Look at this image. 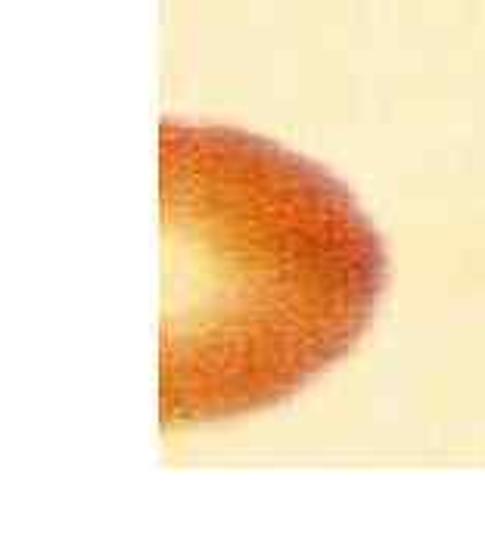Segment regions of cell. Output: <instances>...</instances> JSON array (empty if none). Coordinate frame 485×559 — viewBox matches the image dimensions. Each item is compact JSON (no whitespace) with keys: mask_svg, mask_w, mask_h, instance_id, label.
<instances>
[{"mask_svg":"<svg viewBox=\"0 0 485 559\" xmlns=\"http://www.w3.org/2000/svg\"><path fill=\"white\" fill-rule=\"evenodd\" d=\"M162 432L249 417L343 360L386 249L343 180L227 124H159Z\"/></svg>","mask_w":485,"mask_h":559,"instance_id":"obj_1","label":"cell"}]
</instances>
